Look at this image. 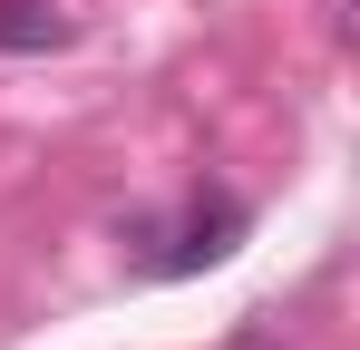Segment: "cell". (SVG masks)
<instances>
[{
    "label": "cell",
    "mask_w": 360,
    "mask_h": 350,
    "mask_svg": "<svg viewBox=\"0 0 360 350\" xmlns=\"http://www.w3.org/2000/svg\"><path fill=\"white\" fill-rule=\"evenodd\" d=\"M59 39H68L59 0H0V49H59Z\"/></svg>",
    "instance_id": "1"
}]
</instances>
